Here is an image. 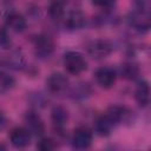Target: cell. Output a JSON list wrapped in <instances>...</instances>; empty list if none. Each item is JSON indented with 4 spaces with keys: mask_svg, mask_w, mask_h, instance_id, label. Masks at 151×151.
Wrapping results in <instances>:
<instances>
[{
    "mask_svg": "<svg viewBox=\"0 0 151 151\" xmlns=\"http://www.w3.org/2000/svg\"><path fill=\"white\" fill-rule=\"evenodd\" d=\"M96 81L104 88H110L116 83L117 73L111 67H100L94 73Z\"/></svg>",
    "mask_w": 151,
    "mask_h": 151,
    "instance_id": "cell-7",
    "label": "cell"
},
{
    "mask_svg": "<svg viewBox=\"0 0 151 151\" xmlns=\"http://www.w3.org/2000/svg\"><path fill=\"white\" fill-rule=\"evenodd\" d=\"M138 9H142V11H146L149 12V7H150V2L151 0H134Z\"/></svg>",
    "mask_w": 151,
    "mask_h": 151,
    "instance_id": "cell-23",
    "label": "cell"
},
{
    "mask_svg": "<svg viewBox=\"0 0 151 151\" xmlns=\"http://www.w3.org/2000/svg\"><path fill=\"white\" fill-rule=\"evenodd\" d=\"M7 65L12 68H15V70H20L24 67L25 65V59H24V55L20 53V52H13L11 55H8L7 58Z\"/></svg>",
    "mask_w": 151,
    "mask_h": 151,
    "instance_id": "cell-18",
    "label": "cell"
},
{
    "mask_svg": "<svg viewBox=\"0 0 151 151\" xmlns=\"http://www.w3.org/2000/svg\"><path fill=\"white\" fill-rule=\"evenodd\" d=\"M116 124L123 123V122H127L131 117V111L125 107V106H120V105H112L110 106V109L106 112Z\"/></svg>",
    "mask_w": 151,
    "mask_h": 151,
    "instance_id": "cell-12",
    "label": "cell"
},
{
    "mask_svg": "<svg viewBox=\"0 0 151 151\" xmlns=\"http://www.w3.org/2000/svg\"><path fill=\"white\" fill-rule=\"evenodd\" d=\"M64 66L71 74H80L87 68V61L84 55L76 51H70L64 55Z\"/></svg>",
    "mask_w": 151,
    "mask_h": 151,
    "instance_id": "cell-1",
    "label": "cell"
},
{
    "mask_svg": "<svg viewBox=\"0 0 151 151\" xmlns=\"http://www.w3.org/2000/svg\"><path fill=\"white\" fill-rule=\"evenodd\" d=\"M129 24L131 27H133L136 31L143 33L149 31L150 28V15L149 12L146 11H134L132 13H130L129 15Z\"/></svg>",
    "mask_w": 151,
    "mask_h": 151,
    "instance_id": "cell-2",
    "label": "cell"
},
{
    "mask_svg": "<svg viewBox=\"0 0 151 151\" xmlns=\"http://www.w3.org/2000/svg\"><path fill=\"white\" fill-rule=\"evenodd\" d=\"M116 125L117 124L113 122V119L106 113V114L100 116L96 120L94 129H96V131H97L98 134H100V136H109Z\"/></svg>",
    "mask_w": 151,
    "mask_h": 151,
    "instance_id": "cell-11",
    "label": "cell"
},
{
    "mask_svg": "<svg viewBox=\"0 0 151 151\" xmlns=\"http://www.w3.org/2000/svg\"><path fill=\"white\" fill-rule=\"evenodd\" d=\"M119 74L127 80H132L136 79L139 74V67L137 64L132 63V61H126L124 64H122V66L119 67Z\"/></svg>",
    "mask_w": 151,
    "mask_h": 151,
    "instance_id": "cell-16",
    "label": "cell"
},
{
    "mask_svg": "<svg viewBox=\"0 0 151 151\" xmlns=\"http://www.w3.org/2000/svg\"><path fill=\"white\" fill-rule=\"evenodd\" d=\"M35 54L40 58H46L52 54L54 50V41L47 35H38L33 40Z\"/></svg>",
    "mask_w": 151,
    "mask_h": 151,
    "instance_id": "cell-4",
    "label": "cell"
},
{
    "mask_svg": "<svg viewBox=\"0 0 151 151\" xmlns=\"http://www.w3.org/2000/svg\"><path fill=\"white\" fill-rule=\"evenodd\" d=\"M9 140L17 149H24L31 143V132L26 127H15L11 131Z\"/></svg>",
    "mask_w": 151,
    "mask_h": 151,
    "instance_id": "cell-6",
    "label": "cell"
},
{
    "mask_svg": "<svg viewBox=\"0 0 151 151\" xmlns=\"http://www.w3.org/2000/svg\"><path fill=\"white\" fill-rule=\"evenodd\" d=\"M46 85L50 92L52 93H61L64 92L67 86H68V79L65 74L63 73H52L47 80H46Z\"/></svg>",
    "mask_w": 151,
    "mask_h": 151,
    "instance_id": "cell-8",
    "label": "cell"
},
{
    "mask_svg": "<svg viewBox=\"0 0 151 151\" xmlns=\"http://www.w3.org/2000/svg\"><path fill=\"white\" fill-rule=\"evenodd\" d=\"M14 78L12 76H9L8 73L0 71V93L7 92L8 90H11L14 86Z\"/></svg>",
    "mask_w": 151,
    "mask_h": 151,
    "instance_id": "cell-19",
    "label": "cell"
},
{
    "mask_svg": "<svg viewBox=\"0 0 151 151\" xmlns=\"http://www.w3.org/2000/svg\"><path fill=\"white\" fill-rule=\"evenodd\" d=\"M11 38H9V34L7 32V29L5 27H1L0 28V47L6 50V48H9L11 46Z\"/></svg>",
    "mask_w": 151,
    "mask_h": 151,
    "instance_id": "cell-21",
    "label": "cell"
},
{
    "mask_svg": "<svg viewBox=\"0 0 151 151\" xmlns=\"http://www.w3.org/2000/svg\"><path fill=\"white\" fill-rule=\"evenodd\" d=\"M25 123H26L27 130L35 136H41L45 131L44 122L41 120L39 114H37L35 112H27L25 116Z\"/></svg>",
    "mask_w": 151,
    "mask_h": 151,
    "instance_id": "cell-9",
    "label": "cell"
},
{
    "mask_svg": "<svg viewBox=\"0 0 151 151\" xmlns=\"http://www.w3.org/2000/svg\"><path fill=\"white\" fill-rule=\"evenodd\" d=\"M134 97H136V100L139 104V106L145 107L149 105V103H150V86H149L147 81L143 80L138 84Z\"/></svg>",
    "mask_w": 151,
    "mask_h": 151,
    "instance_id": "cell-13",
    "label": "cell"
},
{
    "mask_svg": "<svg viewBox=\"0 0 151 151\" xmlns=\"http://www.w3.org/2000/svg\"><path fill=\"white\" fill-rule=\"evenodd\" d=\"M6 116H5V113L0 110V131L6 126Z\"/></svg>",
    "mask_w": 151,
    "mask_h": 151,
    "instance_id": "cell-24",
    "label": "cell"
},
{
    "mask_svg": "<svg viewBox=\"0 0 151 151\" xmlns=\"http://www.w3.org/2000/svg\"><path fill=\"white\" fill-rule=\"evenodd\" d=\"M86 22V19H85V15L83 12L80 11H73L72 13L68 14L66 21H65V26L71 29V31H74V29H79L81 28Z\"/></svg>",
    "mask_w": 151,
    "mask_h": 151,
    "instance_id": "cell-14",
    "label": "cell"
},
{
    "mask_svg": "<svg viewBox=\"0 0 151 151\" xmlns=\"http://www.w3.org/2000/svg\"><path fill=\"white\" fill-rule=\"evenodd\" d=\"M65 14V5L60 0L53 1L48 7V15L52 19H60Z\"/></svg>",
    "mask_w": 151,
    "mask_h": 151,
    "instance_id": "cell-17",
    "label": "cell"
},
{
    "mask_svg": "<svg viewBox=\"0 0 151 151\" xmlns=\"http://www.w3.org/2000/svg\"><path fill=\"white\" fill-rule=\"evenodd\" d=\"M51 118H52V122L54 124V126L57 129H63L64 125L66 124L67 122V118H68V114H67V111L65 107L63 106H55L53 107L52 112H51Z\"/></svg>",
    "mask_w": 151,
    "mask_h": 151,
    "instance_id": "cell-15",
    "label": "cell"
},
{
    "mask_svg": "<svg viewBox=\"0 0 151 151\" xmlns=\"http://www.w3.org/2000/svg\"><path fill=\"white\" fill-rule=\"evenodd\" d=\"M26 25H27L26 19L22 14L18 13L15 11H11V12L7 13V15H6V26L9 29H12L17 33H20V32L25 31Z\"/></svg>",
    "mask_w": 151,
    "mask_h": 151,
    "instance_id": "cell-10",
    "label": "cell"
},
{
    "mask_svg": "<svg viewBox=\"0 0 151 151\" xmlns=\"http://www.w3.org/2000/svg\"><path fill=\"white\" fill-rule=\"evenodd\" d=\"M87 51L92 58L103 59L111 53L112 46L107 40H94L87 46Z\"/></svg>",
    "mask_w": 151,
    "mask_h": 151,
    "instance_id": "cell-5",
    "label": "cell"
},
{
    "mask_svg": "<svg viewBox=\"0 0 151 151\" xmlns=\"http://www.w3.org/2000/svg\"><path fill=\"white\" fill-rule=\"evenodd\" d=\"M117 0H92V4L96 7L103 8V9H110L116 5Z\"/></svg>",
    "mask_w": 151,
    "mask_h": 151,
    "instance_id": "cell-22",
    "label": "cell"
},
{
    "mask_svg": "<svg viewBox=\"0 0 151 151\" xmlns=\"http://www.w3.org/2000/svg\"><path fill=\"white\" fill-rule=\"evenodd\" d=\"M5 149H6V146L2 145V144H0V150H5Z\"/></svg>",
    "mask_w": 151,
    "mask_h": 151,
    "instance_id": "cell-25",
    "label": "cell"
},
{
    "mask_svg": "<svg viewBox=\"0 0 151 151\" xmlns=\"http://www.w3.org/2000/svg\"><path fill=\"white\" fill-rule=\"evenodd\" d=\"M92 132L87 127H78L74 130L72 136V145L74 149L78 150H85L91 146L92 144Z\"/></svg>",
    "mask_w": 151,
    "mask_h": 151,
    "instance_id": "cell-3",
    "label": "cell"
},
{
    "mask_svg": "<svg viewBox=\"0 0 151 151\" xmlns=\"http://www.w3.org/2000/svg\"><path fill=\"white\" fill-rule=\"evenodd\" d=\"M37 147H38L39 150H41V151H51V150L55 149V144H54V142H53L51 138L45 137V138H41V139L38 142Z\"/></svg>",
    "mask_w": 151,
    "mask_h": 151,
    "instance_id": "cell-20",
    "label": "cell"
}]
</instances>
